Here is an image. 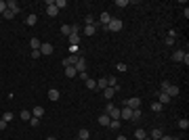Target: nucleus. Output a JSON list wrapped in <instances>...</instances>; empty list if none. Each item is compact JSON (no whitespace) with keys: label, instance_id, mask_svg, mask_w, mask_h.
I'll return each mask as SVG.
<instances>
[{"label":"nucleus","instance_id":"obj_1","mask_svg":"<svg viewBox=\"0 0 189 140\" xmlns=\"http://www.w3.org/2000/svg\"><path fill=\"white\" fill-rule=\"evenodd\" d=\"M105 113L109 115V119H120V109L114 103H107L105 105Z\"/></svg>","mask_w":189,"mask_h":140},{"label":"nucleus","instance_id":"obj_2","mask_svg":"<svg viewBox=\"0 0 189 140\" xmlns=\"http://www.w3.org/2000/svg\"><path fill=\"white\" fill-rule=\"evenodd\" d=\"M122 105L130 107V109H139V107H141V98H139V96H132V98H126Z\"/></svg>","mask_w":189,"mask_h":140},{"label":"nucleus","instance_id":"obj_3","mask_svg":"<svg viewBox=\"0 0 189 140\" xmlns=\"http://www.w3.org/2000/svg\"><path fill=\"white\" fill-rule=\"evenodd\" d=\"M122 21H120V19H111V21H109V23L105 25V29H109V32H120V29H122Z\"/></svg>","mask_w":189,"mask_h":140},{"label":"nucleus","instance_id":"obj_4","mask_svg":"<svg viewBox=\"0 0 189 140\" xmlns=\"http://www.w3.org/2000/svg\"><path fill=\"white\" fill-rule=\"evenodd\" d=\"M46 15L48 17H57L59 15V9L55 6V0H48L46 2Z\"/></svg>","mask_w":189,"mask_h":140},{"label":"nucleus","instance_id":"obj_5","mask_svg":"<svg viewBox=\"0 0 189 140\" xmlns=\"http://www.w3.org/2000/svg\"><path fill=\"white\" fill-rule=\"evenodd\" d=\"M74 69L78 71V73H84V71H86V61H84V57L78 59V63L74 65Z\"/></svg>","mask_w":189,"mask_h":140},{"label":"nucleus","instance_id":"obj_6","mask_svg":"<svg viewBox=\"0 0 189 140\" xmlns=\"http://www.w3.org/2000/svg\"><path fill=\"white\" fill-rule=\"evenodd\" d=\"M50 52H53V44L42 42V46H40V55H42V57H46V55H50Z\"/></svg>","mask_w":189,"mask_h":140},{"label":"nucleus","instance_id":"obj_7","mask_svg":"<svg viewBox=\"0 0 189 140\" xmlns=\"http://www.w3.org/2000/svg\"><path fill=\"white\" fill-rule=\"evenodd\" d=\"M164 92L168 94V96H170V98H175V96H179V92H181V90H179V86H172V84H170V86H168V88H166Z\"/></svg>","mask_w":189,"mask_h":140},{"label":"nucleus","instance_id":"obj_8","mask_svg":"<svg viewBox=\"0 0 189 140\" xmlns=\"http://www.w3.org/2000/svg\"><path fill=\"white\" fill-rule=\"evenodd\" d=\"M120 119H132V109H130V107L120 109Z\"/></svg>","mask_w":189,"mask_h":140},{"label":"nucleus","instance_id":"obj_9","mask_svg":"<svg viewBox=\"0 0 189 140\" xmlns=\"http://www.w3.org/2000/svg\"><path fill=\"white\" fill-rule=\"evenodd\" d=\"M6 9H9V11H13L15 15H17V13L21 11V6H19V4H17L15 0H6Z\"/></svg>","mask_w":189,"mask_h":140},{"label":"nucleus","instance_id":"obj_10","mask_svg":"<svg viewBox=\"0 0 189 140\" xmlns=\"http://www.w3.org/2000/svg\"><path fill=\"white\" fill-rule=\"evenodd\" d=\"M67 40H70V44H71V46H78V44H80V34L71 32V34L67 36Z\"/></svg>","mask_w":189,"mask_h":140},{"label":"nucleus","instance_id":"obj_11","mask_svg":"<svg viewBox=\"0 0 189 140\" xmlns=\"http://www.w3.org/2000/svg\"><path fill=\"white\" fill-rule=\"evenodd\" d=\"M116 90H118V88H111V86H107L105 90H103V96L107 98V103H109V100L114 98V94H116Z\"/></svg>","mask_w":189,"mask_h":140},{"label":"nucleus","instance_id":"obj_12","mask_svg":"<svg viewBox=\"0 0 189 140\" xmlns=\"http://www.w3.org/2000/svg\"><path fill=\"white\" fill-rule=\"evenodd\" d=\"M109 21H111V15L109 13H101V19H99V23H95V27L97 25H107Z\"/></svg>","mask_w":189,"mask_h":140},{"label":"nucleus","instance_id":"obj_13","mask_svg":"<svg viewBox=\"0 0 189 140\" xmlns=\"http://www.w3.org/2000/svg\"><path fill=\"white\" fill-rule=\"evenodd\" d=\"M48 98L55 103V100H59V98H61V92H59V90H55V88H50V90H48Z\"/></svg>","mask_w":189,"mask_h":140},{"label":"nucleus","instance_id":"obj_14","mask_svg":"<svg viewBox=\"0 0 189 140\" xmlns=\"http://www.w3.org/2000/svg\"><path fill=\"white\" fill-rule=\"evenodd\" d=\"M170 100H172V98H170L166 92H160V98H158V103H160V105H168Z\"/></svg>","mask_w":189,"mask_h":140},{"label":"nucleus","instance_id":"obj_15","mask_svg":"<svg viewBox=\"0 0 189 140\" xmlns=\"http://www.w3.org/2000/svg\"><path fill=\"white\" fill-rule=\"evenodd\" d=\"M30 46H32V50H40V46H42V42H40L38 38H32V40H30Z\"/></svg>","mask_w":189,"mask_h":140},{"label":"nucleus","instance_id":"obj_16","mask_svg":"<svg viewBox=\"0 0 189 140\" xmlns=\"http://www.w3.org/2000/svg\"><path fill=\"white\" fill-rule=\"evenodd\" d=\"M183 57H185V52H183V50H175V52H172V61H177V63H181Z\"/></svg>","mask_w":189,"mask_h":140},{"label":"nucleus","instance_id":"obj_17","mask_svg":"<svg viewBox=\"0 0 189 140\" xmlns=\"http://www.w3.org/2000/svg\"><path fill=\"white\" fill-rule=\"evenodd\" d=\"M109 121H111V119H109L107 113H101V115H99V123H101V126H109Z\"/></svg>","mask_w":189,"mask_h":140},{"label":"nucleus","instance_id":"obj_18","mask_svg":"<svg viewBox=\"0 0 189 140\" xmlns=\"http://www.w3.org/2000/svg\"><path fill=\"white\" fill-rule=\"evenodd\" d=\"M78 138H80V140H88V138H90V132H88L86 128H82L80 132H78Z\"/></svg>","mask_w":189,"mask_h":140},{"label":"nucleus","instance_id":"obj_19","mask_svg":"<svg viewBox=\"0 0 189 140\" xmlns=\"http://www.w3.org/2000/svg\"><path fill=\"white\" fill-rule=\"evenodd\" d=\"M38 23V17H36V15H27V17H25V25H36Z\"/></svg>","mask_w":189,"mask_h":140},{"label":"nucleus","instance_id":"obj_20","mask_svg":"<svg viewBox=\"0 0 189 140\" xmlns=\"http://www.w3.org/2000/svg\"><path fill=\"white\" fill-rule=\"evenodd\" d=\"M95 32H97L95 25H84V36H95Z\"/></svg>","mask_w":189,"mask_h":140},{"label":"nucleus","instance_id":"obj_21","mask_svg":"<svg viewBox=\"0 0 189 140\" xmlns=\"http://www.w3.org/2000/svg\"><path fill=\"white\" fill-rule=\"evenodd\" d=\"M97 88H99V90H105L107 88V78H99V80H97Z\"/></svg>","mask_w":189,"mask_h":140},{"label":"nucleus","instance_id":"obj_22","mask_svg":"<svg viewBox=\"0 0 189 140\" xmlns=\"http://www.w3.org/2000/svg\"><path fill=\"white\" fill-rule=\"evenodd\" d=\"M162 136H164V134H162V130L155 128V130H151V136H149V138H151V140H160Z\"/></svg>","mask_w":189,"mask_h":140},{"label":"nucleus","instance_id":"obj_23","mask_svg":"<svg viewBox=\"0 0 189 140\" xmlns=\"http://www.w3.org/2000/svg\"><path fill=\"white\" fill-rule=\"evenodd\" d=\"M42 115H44V109H42V107H34V113H32V117H38V119H40Z\"/></svg>","mask_w":189,"mask_h":140},{"label":"nucleus","instance_id":"obj_24","mask_svg":"<svg viewBox=\"0 0 189 140\" xmlns=\"http://www.w3.org/2000/svg\"><path fill=\"white\" fill-rule=\"evenodd\" d=\"M61 34H63V36H70L71 34V25L63 23V25H61Z\"/></svg>","mask_w":189,"mask_h":140},{"label":"nucleus","instance_id":"obj_25","mask_svg":"<svg viewBox=\"0 0 189 140\" xmlns=\"http://www.w3.org/2000/svg\"><path fill=\"white\" fill-rule=\"evenodd\" d=\"M65 75H67V78H76V75H78V71L74 69V67H65Z\"/></svg>","mask_w":189,"mask_h":140},{"label":"nucleus","instance_id":"obj_26","mask_svg":"<svg viewBox=\"0 0 189 140\" xmlns=\"http://www.w3.org/2000/svg\"><path fill=\"white\" fill-rule=\"evenodd\" d=\"M145 136H147V134H145V130H135V138H137V140H143Z\"/></svg>","mask_w":189,"mask_h":140},{"label":"nucleus","instance_id":"obj_27","mask_svg":"<svg viewBox=\"0 0 189 140\" xmlns=\"http://www.w3.org/2000/svg\"><path fill=\"white\" fill-rule=\"evenodd\" d=\"M86 88H88V90H97V82L88 78V80H86Z\"/></svg>","mask_w":189,"mask_h":140},{"label":"nucleus","instance_id":"obj_28","mask_svg":"<svg viewBox=\"0 0 189 140\" xmlns=\"http://www.w3.org/2000/svg\"><path fill=\"white\" fill-rule=\"evenodd\" d=\"M19 117H21L23 121H30V119H32V113H30V111H21V113H19Z\"/></svg>","mask_w":189,"mask_h":140},{"label":"nucleus","instance_id":"obj_29","mask_svg":"<svg viewBox=\"0 0 189 140\" xmlns=\"http://www.w3.org/2000/svg\"><path fill=\"white\" fill-rule=\"evenodd\" d=\"M128 4H130L128 0H116V6H118V9H126Z\"/></svg>","mask_w":189,"mask_h":140},{"label":"nucleus","instance_id":"obj_30","mask_svg":"<svg viewBox=\"0 0 189 140\" xmlns=\"http://www.w3.org/2000/svg\"><path fill=\"white\" fill-rule=\"evenodd\" d=\"M179 128H181V130H187L189 128V119H179Z\"/></svg>","mask_w":189,"mask_h":140},{"label":"nucleus","instance_id":"obj_31","mask_svg":"<svg viewBox=\"0 0 189 140\" xmlns=\"http://www.w3.org/2000/svg\"><path fill=\"white\" fill-rule=\"evenodd\" d=\"M120 126H122V123H120V119H111V121H109V128H111V130H118Z\"/></svg>","mask_w":189,"mask_h":140},{"label":"nucleus","instance_id":"obj_32","mask_svg":"<svg viewBox=\"0 0 189 140\" xmlns=\"http://www.w3.org/2000/svg\"><path fill=\"white\" fill-rule=\"evenodd\" d=\"M162 109H164V105H160V103H158V100H155L154 105H151V111H155V113H160V111H162Z\"/></svg>","mask_w":189,"mask_h":140},{"label":"nucleus","instance_id":"obj_33","mask_svg":"<svg viewBox=\"0 0 189 140\" xmlns=\"http://www.w3.org/2000/svg\"><path fill=\"white\" fill-rule=\"evenodd\" d=\"M55 6H57V9H65V6H67V2H65V0H55Z\"/></svg>","mask_w":189,"mask_h":140},{"label":"nucleus","instance_id":"obj_34","mask_svg":"<svg viewBox=\"0 0 189 140\" xmlns=\"http://www.w3.org/2000/svg\"><path fill=\"white\" fill-rule=\"evenodd\" d=\"M141 109H132V119H135V121H137V119H141Z\"/></svg>","mask_w":189,"mask_h":140},{"label":"nucleus","instance_id":"obj_35","mask_svg":"<svg viewBox=\"0 0 189 140\" xmlns=\"http://www.w3.org/2000/svg\"><path fill=\"white\" fill-rule=\"evenodd\" d=\"M2 119H4V121L9 123V121H13V119H15V115H13L11 111H6V113H4V117H2Z\"/></svg>","mask_w":189,"mask_h":140},{"label":"nucleus","instance_id":"obj_36","mask_svg":"<svg viewBox=\"0 0 189 140\" xmlns=\"http://www.w3.org/2000/svg\"><path fill=\"white\" fill-rule=\"evenodd\" d=\"M30 126H32V128H38V126H40V119H38V117H32V119H30Z\"/></svg>","mask_w":189,"mask_h":140},{"label":"nucleus","instance_id":"obj_37","mask_svg":"<svg viewBox=\"0 0 189 140\" xmlns=\"http://www.w3.org/2000/svg\"><path fill=\"white\" fill-rule=\"evenodd\" d=\"M116 69H118V71H122V73H124V71L128 69V65H126V63H118V65H116Z\"/></svg>","mask_w":189,"mask_h":140},{"label":"nucleus","instance_id":"obj_38","mask_svg":"<svg viewBox=\"0 0 189 140\" xmlns=\"http://www.w3.org/2000/svg\"><path fill=\"white\" fill-rule=\"evenodd\" d=\"M84 25H95V17L93 15H88V17L84 19Z\"/></svg>","mask_w":189,"mask_h":140},{"label":"nucleus","instance_id":"obj_39","mask_svg":"<svg viewBox=\"0 0 189 140\" xmlns=\"http://www.w3.org/2000/svg\"><path fill=\"white\" fill-rule=\"evenodd\" d=\"M2 15H4V17H6V19H13V17H15V13H13V11H9V9H6V11L2 13Z\"/></svg>","mask_w":189,"mask_h":140},{"label":"nucleus","instance_id":"obj_40","mask_svg":"<svg viewBox=\"0 0 189 140\" xmlns=\"http://www.w3.org/2000/svg\"><path fill=\"white\" fill-rule=\"evenodd\" d=\"M4 11H6V2H4V0H0V15H2Z\"/></svg>","mask_w":189,"mask_h":140},{"label":"nucleus","instance_id":"obj_41","mask_svg":"<svg viewBox=\"0 0 189 140\" xmlns=\"http://www.w3.org/2000/svg\"><path fill=\"white\" fill-rule=\"evenodd\" d=\"M166 46H175V38H166Z\"/></svg>","mask_w":189,"mask_h":140},{"label":"nucleus","instance_id":"obj_42","mask_svg":"<svg viewBox=\"0 0 189 140\" xmlns=\"http://www.w3.org/2000/svg\"><path fill=\"white\" fill-rule=\"evenodd\" d=\"M32 57H34V59H40L42 55H40V50H32Z\"/></svg>","mask_w":189,"mask_h":140},{"label":"nucleus","instance_id":"obj_43","mask_svg":"<svg viewBox=\"0 0 189 140\" xmlns=\"http://www.w3.org/2000/svg\"><path fill=\"white\" fill-rule=\"evenodd\" d=\"M160 86H162V92H164V90H166V88H168V86H170V84H168V80H164V82L160 84Z\"/></svg>","mask_w":189,"mask_h":140},{"label":"nucleus","instance_id":"obj_44","mask_svg":"<svg viewBox=\"0 0 189 140\" xmlns=\"http://www.w3.org/2000/svg\"><path fill=\"white\" fill-rule=\"evenodd\" d=\"M78 75L82 78V82H86V80H88V73H86V71H84V73H78Z\"/></svg>","mask_w":189,"mask_h":140},{"label":"nucleus","instance_id":"obj_45","mask_svg":"<svg viewBox=\"0 0 189 140\" xmlns=\"http://www.w3.org/2000/svg\"><path fill=\"white\" fill-rule=\"evenodd\" d=\"M181 63H185V65H189V55H187V52H185V57H183V61H181Z\"/></svg>","mask_w":189,"mask_h":140},{"label":"nucleus","instance_id":"obj_46","mask_svg":"<svg viewBox=\"0 0 189 140\" xmlns=\"http://www.w3.org/2000/svg\"><path fill=\"white\" fill-rule=\"evenodd\" d=\"M160 140H181V138H172V136H162Z\"/></svg>","mask_w":189,"mask_h":140},{"label":"nucleus","instance_id":"obj_47","mask_svg":"<svg viewBox=\"0 0 189 140\" xmlns=\"http://www.w3.org/2000/svg\"><path fill=\"white\" fill-rule=\"evenodd\" d=\"M6 128V121H4V119H0V130H4Z\"/></svg>","mask_w":189,"mask_h":140},{"label":"nucleus","instance_id":"obj_48","mask_svg":"<svg viewBox=\"0 0 189 140\" xmlns=\"http://www.w3.org/2000/svg\"><path fill=\"white\" fill-rule=\"evenodd\" d=\"M116 140H128V138H126V136H122V134H120V136H118V138H116Z\"/></svg>","mask_w":189,"mask_h":140},{"label":"nucleus","instance_id":"obj_49","mask_svg":"<svg viewBox=\"0 0 189 140\" xmlns=\"http://www.w3.org/2000/svg\"><path fill=\"white\" fill-rule=\"evenodd\" d=\"M46 140H57V138H55V136H48V138Z\"/></svg>","mask_w":189,"mask_h":140},{"label":"nucleus","instance_id":"obj_50","mask_svg":"<svg viewBox=\"0 0 189 140\" xmlns=\"http://www.w3.org/2000/svg\"><path fill=\"white\" fill-rule=\"evenodd\" d=\"M78 140H80V138H78Z\"/></svg>","mask_w":189,"mask_h":140}]
</instances>
